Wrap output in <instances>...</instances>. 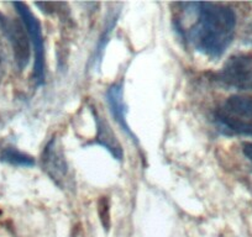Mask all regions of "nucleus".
<instances>
[{"mask_svg":"<svg viewBox=\"0 0 252 237\" xmlns=\"http://www.w3.org/2000/svg\"><path fill=\"white\" fill-rule=\"evenodd\" d=\"M224 113L245 121L252 122V98L232 95L225 101Z\"/></svg>","mask_w":252,"mask_h":237,"instance_id":"obj_10","label":"nucleus"},{"mask_svg":"<svg viewBox=\"0 0 252 237\" xmlns=\"http://www.w3.org/2000/svg\"><path fill=\"white\" fill-rule=\"evenodd\" d=\"M119 19V11L118 13H111L109 14L108 18H106L105 25H104L103 31H101L100 36H99V40L96 42L95 50H94L93 56H92L91 64L92 68L94 72L99 71L101 66V62H103L104 53H105L106 46H108L109 40H110V36L113 33V30L115 29V25L118 24Z\"/></svg>","mask_w":252,"mask_h":237,"instance_id":"obj_8","label":"nucleus"},{"mask_svg":"<svg viewBox=\"0 0 252 237\" xmlns=\"http://www.w3.org/2000/svg\"><path fill=\"white\" fill-rule=\"evenodd\" d=\"M41 167L60 189L71 190L74 188V180L58 137H52L46 144L41 156Z\"/></svg>","mask_w":252,"mask_h":237,"instance_id":"obj_3","label":"nucleus"},{"mask_svg":"<svg viewBox=\"0 0 252 237\" xmlns=\"http://www.w3.org/2000/svg\"><path fill=\"white\" fill-rule=\"evenodd\" d=\"M215 122L219 126V130L226 135L252 136V122L245 121L225 113H218L215 115Z\"/></svg>","mask_w":252,"mask_h":237,"instance_id":"obj_9","label":"nucleus"},{"mask_svg":"<svg viewBox=\"0 0 252 237\" xmlns=\"http://www.w3.org/2000/svg\"><path fill=\"white\" fill-rule=\"evenodd\" d=\"M186 5L195 15L193 25L182 31L186 40L208 57H221L234 38L236 28L234 10L214 3H186Z\"/></svg>","mask_w":252,"mask_h":237,"instance_id":"obj_1","label":"nucleus"},{"mask_svg":"<svg viewBox=\"0 0 252 237\" xmlns=\"http://www.w3.org/2000/svg\"><path fill=\"white\" fill-rule=\"evenodd\" d=\"M106 101H108L109 110H110L111 116L116 121V124L120 126L126 134V136L130 137L134 144L139 145V140L137 136L134 134L131 127L127 124V118H126V113H127V108H126L125 99H124V84L123 83H114L108 88L105 94Z\"/></svg>","mask_w":252,"mask_h":237,"instance_id":"obj_6","label":"nucleus"},{"mask_svg":"<svg viewBox=\"0 0 252 237\" xmlns=\"http://www.w3.org/2000/svg\"><path fill=\"white\" fill-rule=\"evenodd\" d=\"M92 113H93L94 120H95V125H96L95 144L99 145V146L104 147V148H105L106 151L114 157V159H116V161H123L124 158L123 147H121L120 142H119L118 139H116L115 134H114L110 125H109L103 118H100L98 111H95V109L94 108H92Z\"/></svg>","mask_w":252,"mask_h":237,"instance_id":"obj_7","label":"nucleus"},{"mask_svg":"<svg viewBox=\"0 0 252 237\" xmlns=\"http://www.w3.org/2000/svg\"><path fill=\"white\" fill-rule=\"evenodd\" d=\"M14 8L21 19V23L25 26L33 51V79L37 87L45 84L46 81V51L45 40H43L42 29L40 21L36 19L32 11L24 3H14Z\"/></svg>","mask_w":252,"mask_h":237,"instance_id":"obj_2","label":"nucleus"},{"mask_svg":"<svg viewBox=\"0 0 252 237\" xmlns=\"http://www.w3.org/2000/svg\"><path fill=\"white\" fill-rule=\"evenodd\" d=\"M219 81L239 90H252V56L230 57L220 71Z\"/></svg>","mask_w":252,"mask_h":237,"instance_id":"obj_4","label":"nucleus"},{"mask_svg":"<svg viewBox=\"0 0 252 237\" xmlns=\"http://www.w3.org/2000/svg\"><path fill=\"white\" fill-rule=\"evenodd\" d=\"M98 212L104 229L108 230L110 226V210H109L108 197H101L98 202Z\"/></svg>","mask_w":252,"mask_h":237,"instance_id":"obj_12","label":"nucleus"},{"mask_svg":"<svg viewBox=\"0 0 252 237\" xmlns=\"http://www.w3.org/2000/svg\"><path fill=\"white\" fill-rule=\"evenodd\" d=\"M0 26L13 48L16 66L20 71H24L30 61V45H29L30 40L28 38L25 26L5 16L0 18Z\"/></svg>","mask_w":252,"mask_h":237,"instance_id":"obj_5","label":"nucleus"},{"mask_svg":"<svg viewBox=\"0 0 252 237\" xmlns=\"http://www.w3.org/2000/svg\"><path fill=\"white\" fill-rule=\"evenodd\" d=\"M0 161L4 163H8L10 166L15 167H24V168H30L35 166V159L30 154L24 153L14 147H6L0 153Z\"/></svg>","mask_w":252,"mask_h":237,"instance_id":"obj_11","label":"nucleus"},{"mask_svg":"<svg viewBox=\"0 0 252 237\" xmlns=\"http://www.w3.org/2000/svg\"><path fill=\"white\" fill-rule=\"evenodd\" d=\"M242 152H244V154L250 159V161H252V144L251 142H246V144H244V146H242Z\"/></svg>","mask_w":252,"mask_h":237,"instance_id":"obj_13","label":"nucleus"}]
</instances>
